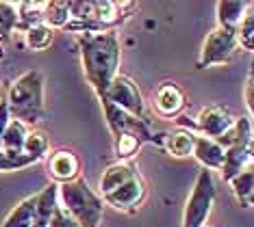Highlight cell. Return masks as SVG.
Masks as SVG:
<instances>
[{
  "instance_id": "11",
  "label": "cell",
  "mask_w": 254,
  "mask_h": 227,
  "mask_svg": "<svg viewBox=\"0 0 254 227\" xmlns=\"http://www.w3.org/2000/svg\"><path fill=\"white\" fill-rule=\"evenodd\" d=\"M193 156L198 158V162L206 171H222L224 167V156L226 151L213 138L206 136H198L195 135V143H193Z\"/></svg>"
},
{
  "instance_id": "12",
  "label": "cell",
  "mask_w": 254,
  "mask_h": 227,
  "mask_svg": "<svg viewBox=\"0 0 254 227\" xmlns=\"http://www.w3.org/2000/svg\"><path fill=\"white\" fill-rule=\"evenodd\" d=\"M59 186L50 184L42 193L35 195V225L33 227H48L55 210L59 208Z\"/></svg>"
},
{
  "instance_id": "1",
  "label": "cell",
  "mask_w": 254,
  "mask_h": 227,
  "mask_svg": "<svg viewBox=\"0 0 254 227\" xmlns=\"http://www.w3.org/2000/svg\"><path fill=\"white\" fill-rule=\"evenodd\" d=\"M80 59H83L85 78L96 91V95L105 97L109 83L118 76L120 67V37L113 31L83 33L78 35Z\"/></svg>"
},
{
  "instance_id": "22",
  "label": "cell",
  "mask_w": 254,
  "mask_h": 227,
  "mask_svg": "<svg viewBox=\"0 0 254 227\" xmlns=\"http://www.w3.org/2000/svg\"><path fill=\"white\" fill-rule=\"evenodd\" d=\"M48 2H18V26H24V31L33 24L44 22V11Z\"/></svg>"
},
{
  "instance_id": "29",
  "label": "cell",
  "mask_w": 254,
  "mask_h": 227,
  "mask_svg": "<svg viewBox=\"0 0 254 227\" xmlns=\"http://www.w3.org/2000/svg\"><path fill=\"white\" fill-rule=\"evenodd\" d=\"M48 227H80V225H78L76 221H74L70 214H67V212L59 206V208L55 210L53 219H50V225H48Z\"/></svg>"
},
{
  "instance_id": "26",
  "label": "cell",
  "mask_w": 254,
  "mask_h": 227,
  "mask_svg": "<svg viewBox=\"0 0 254 227\" xmlns=\"http://www.w3.org/2000/svg\"><path fill=\"white\" fill-rule=\"evenodd\" d=\"M113 147L120 162H128L137 154V149L141 147V141L135 135H120L113 138Z\"/></svg>"
},
{
  "instance_id": "20",
  "label": "cell",
  "mask_w": 254,
  "mask_h": 227,
  "mask_svg": "<svg viewBox=\"0 0 254 227\" xmlns=\"http://www.w3.org/2000/svg\"><path fill=\"white\" fill-rule=\"evenodd\" d=\"M24 39H26V45L31 50L42 52V50H46L50 44H53L55 31L46 24V22H39V24H33V26L26 28V31H24Z\"/></svg>"
},
{
  "instance_id": "15",
  "label": "cell",
  "mask_w": 254,
  "mask_h": 227,
  "mask_svg": "<svg viewBox=\"0 0 254 227\" xmlns=\"http://www.w3.org/2000/svg\"><path fill=\"white\" fill-rule=\"evenodd\" d=\"M228 184H230V188H233L237 201L244 208H252V201H254V169H252V165H248L241 173H237Z\"/></svg>"
},
{
  "instance_id": "18",
  "label": "cell",
  "mask_w": 254,
  "mask_h": 227,
  "mask_svg": "<svg viewBox=\"0 0 254 227\" xmlns=\"http://www.w3.org/2000/svg\"><path fill=\"white\" fill-rule=\"evenodd\" d=\"M35 225V195L20 201L0 227H33Z\"/></svg>"
},
{
  "instance_id": "17",
  "label": "cell",
  "mask_w": 254,
  "mask_h": 227,
  "mask_svg": "<svg viewBox=\"0 0 254 227\" xmlns=\"http://www.w3.org/2000/svg\"><path fill=\"white\" fill-rule=\"evenodd\" d=\"M217 143L224 149L237 147V145H250L252 143V121L248 119H235V124L230 126V130L226 135H222L217 138Z\"/></svg>"
},
{
  "instance_id": "25",
  "label": "cell",
  "mask_w": 254,
  "mask_h": 227,
  "mask_svg": "<svg viewBox=\"0 0 254 227\" xmlns=\"http://www.w3.org/2000/svg\"><path fill=\"white\" fill-rule=\"evenodd\" d=\"M237 44L248 52L254 50V11L252 7L246 11V15L241 17L239 26H237Z\"/></svg>"
},
{
  "instance_id": "28",
  "label": "cell",
  "mask_w": 254,
  "mask_h": 227,
  "mask_svg": "<svg viewBox=\"0 0 254 227\" xmlns=\"http://www.w3.org/2000/svg\"><path fill=\"white\" fill-rule=\"evenodd\" d=\"M15 26H18V9H15V4L0 2V39H7Z\"/></svg>"
},
{
  "instance_id": "14",
  "label": "cell",
  "mask_w": 254,
  "mask_h": 227,
  "mask_svg": "<svg viewBox=\"0 0 254 227\" xmlns=\"http://www.w3.org/2000/svg\"><path fill=\"white\" fill-rule=\"evenodd\" d=\"M137 167L132 165V162H115V165L107 167L105 171H102L100 176V182H98V186H100V195H107L111 193L113 188H118L120 184H124L126 180H130L132 176H137Z\"/></svg>"
},
{
  "instance_id": "8",
  "label": "cell",
  "mask_w": 254,
  "mask_h": 227,
  "mask_svg": "<svg viewBox=\"0 0 254 227\" xmlns=\"http://www.w3.org/2000/svg\"><path fill=\"white\" fill-rule=\"evenodd\" d=\"M143 195H146V184H143L141 176H132L130 180H126L124 184H120L118 188H113L111 193L102 195V203H109L115 210H132L135 206H139Z\"/></svg>"
},
{
  "instance_id": "31",
  "label": "cell",
  "mask_w": 254,
  "mask_h": 227,
  "mask_svg": "<svg viewBox=\"0 0 254 227\" xmlns=\"http://www.w3.org/2000/svg\"><path fill=\"white\" fill-rule=\"evenodd\" d=\"M9 121H11V115H9L7 102L2 100V102H0V141H2V135H4V130H7Z\"/></svg>"
},
{
  "instance_id": "7",
  "label": "cell",
  "mask_w": 254,
  "mask_h": 227,
  "mask_svg": "<svg viewBox=\"0 0 254 227\" xmlns=\"http://www.w3.org/2000/svg\"><path fill=\"white\" fill-rule=\"evenodd\" d=\"M233 124H235V117L230 115V110L219 106V104L204 106L198 113V117H195V126L202 132V136L213 138V141H217L222 135H226Z\"/></svg>"
},
{
  "instance_id": "21",
  "label": "cell",
  "mask_w": 254,
  "mask_h": 227,
  "mask_svg": "<svg viewBox=\"0 0 254 227\" xmlns=\"http://www.w3.org/2000/svg\"><path fill=\"white\" fill-rule=\"evenodd\" d=\"M28 128L22 124V121L11 119L7 130L2 135V141H0V149L4 151H15V154H22V147H24V138H26Z\"/></svg>"
},
{
  "instance_id": "33",
  "label": "cell",
  "mask_w": 254,
  "mask_h": 227,
  "mask_svg": "<svg viewBox=\"0 0 254 227\" xmlns=\"http://www.w3.org/2000/svg\"><path fill=\"white\" fill-rule=\"evenodd\" d=\"M204 227H213V225H204Z\"/></svg>"
},
{
  "instance_id": "13",
  "label": "cell",
  "mask_w": 254,
  "mask_h": 227,
  "mask_svg": "<svg viewBox=\"0 0 254 227\" xmlns=\"http://www.w3.org/2000/svg\"><path fill=\"white\" fill-rule=\"evenodd\" d=\"M224 167H222V178L224 182H230L237 173H241L248 165H252V143L250 145H237V147L224 149Z\"/></svg>"
},
{
  "instance_id": "24",
  "label": "cell",
  "mask_w": 254,
  "mask_h": 227,
  "mask_svg": "<svg viewBox=\"0 0 254 227\" xmlns=\"http://www.w3.org/2000/svg\"><path fill=\"white\" fill-rule=\"evenodd\" d=\"M70 2H48L44 11V22L50 28H65L70 24Z\"/></svg>"
},
{
  "instance_id": "16",
  "label": "cell",
  "mask_w": 254,
  "mask_h": 227,
  "mask_svg": "<svg viewBox=\"0 0 254 227\" xmlns=\"http://www.w3.org/2000/svg\"><path fill=\"white\" fill-rule=\"evenodd\" d=\"M252 7V2L244 0H226V2H217V26L237 28L246 11Z\"/></svg>"
},
{
  "instance_id": "19",
  "label": "cell",
  "mask_w": 254,
  "mask_h": 227,
  "mask_svg": "<svg viewBox=\"0 0 254 227\" xmlns=\"http://www.w3.org/2000/svg\"><path fill=\"white\" fill-rule=\"evenodd\" d=\"M193 143H195V132L191 130H174L170 132L165 138V145H167V151L176 158H185V156H191L193 154Z\"/></svg>"
},
{
  "instance_id": "4",
  "label": "cell",
  "mask_w": 254,
  "mask_h": 227,
  "mask_svg": "<svg viewBox=\"0 0 254 227\" xmlns=\"http://www.w3.org/2000/svg\"><path fill=\"white\" fill-rule=\"evenodd\" d=\"M215 203V182H213V173L202 169L195 178V184L189 193L187 206H185L183 227H204L209 221V214Z\"/></svg>"
},
{
  "instance_id": "27",
  "label": "cell",
  "mask_w": 254,
  "mask_h": 227,
  "mask_svg": "<svg viewBox=\"0 0 254 227\" xmlns=\"http://www.w3.org/2000/svg\"><path fill=\"white\" fill-rule=\"evenodd\" d=\"M35 158L26 156L24 151L22 154H15V151H4L0 149V171H15V169H24L28 165H35Z\"/></svg>"
},
{
  "instance_id": "2",
  "label": "cell",
  "mask_w": 254,
  "mask_h": 227,
  "mask_svg": "<svg viewBox=\"0 0 254 227\" xmlns=\"http://www.w3.org/2000/svg\"><path fill=\"white\" fill-rule=\"evenodd\" d=\"M4 102L11 119L22 121L24 126L37 124L44 117V76L35 69L22 74L9 87Z\"/></svg>"
},
{
  "instance_id": "9",
  "label": "cell",
  "mask_w": 254,
  "mask_h": 227,
  "mask_svg": "<svg viewBox=\"0 0 254 227\" xmlns=\"http://www.w3.org/2000/svg\"><path fill=\"white\" fill-rule=\"evenodd\" d=\"M48 173H50V178H53L55 182L67 184V182H72V180L78 178L80 162L70 149H59V151H55V154L50 156Z\"/></svg>"
},
{
  "instance_id": "10",
  "label": "cell",
  "mask_w": 254,
  "mask_h": 227,
  "mask_svg": "<svg viewBox=\"0 0 254 227\" xmlns=\"http://www.w3.org/2000/svg\"><path fill=\"white\" fill-rule=\"evenodd\" d=\"M154 108L161 117H176L185 108V95L174 83H163L159 85L154 93Z\"/></svg>"
},
{
  "instance_id": "23",
  "label": "cell",
  "mask_w": 254,
  "mask_h": 227,
  "mask_svg": "<svg viewBox=\"0 0 254 227\" xmlns=\"http://www.w3.org/2000/svg\"><path fill=\"white\" fill-rule=\"evenodd\" d=\"M50 149V143H48V136L44 135L42 130H28L26 132V138H24V151L26 156H31V158L35 160H42L46 154H48Z\"/></svg>"
},
{
  "instance_id": "5",
  "label": "cell",
  "mask_w": 254,
  "mask_h": 227,
  "mask_svg": "<svg viewBox=\"0 0 254 227\" xmlns=\"http://www.w3.org/2000/svg\"><path fill=\"white\" fill-rule=\"evenodd\" d=\"M102 100H107L109 104H113V106L122 108L124 113H128L137 119H146V102H143L139 87H137L135 80L124 74H118L111 83H109Z\"/></svg>"
},
{
  "instance_id": "30",
  "label": "cell",
  "mask_w": 254,
  "mask_h": 227,
  "mask_svg": "<svg viewBox=\"0 0 254 227\" xmlns=\"http://www.w3.org/2000/svg\"><path fill=\"white\" fill-rule=\"evenodd\" d=\"M244 97H246V106H248V110H250V117H252V113H254V76H252V72L248 74Z\"/></svg>"
},
{
  "instance_id": "32",
  "label": "cell",
  "mask_w": 254,
  "mask_h": 227,
  "mask_svg": "<svg viewBox=\"0 0 254 227\" xmlns=\"http://www.w3.org/2000/svg\"><path fill=\"white\" fill-rule=\"evenodd\" d=\"M4 100V89H0V102Z\"/></svg>"
},
{
  "instance_id": "6",
  "label": "cell",
  "mask_w": 254,
  "mask_h": 227,
  "mask_svg": "<svg viewBox=\"0 0 254 227\" xmlns=\"http://www.w3.org/2000/svg\"><path fill=\"white\" fill-rule=\"evenodd\" d=\"M237 28H226V26H217L206 35L204 44H202L200 56H198V67L206 69L213 65H222L228 63L230 56L237 50Z\"/></svg>"
},
{
  "instance_id": "3",
  "label": "cell",
  "mask_w": 254,
  "mask_h": 227,
  "mask_svg": "<svg viewBox=\"0 0 254 227\" xmlns=\"http://www.w3.org/2000/svg\"><path fill=\"white\" fill-rule=\"evenodd\" d=\"M59 197L63 201V210L76 221L80 227H100L102 223V203L100 195L89 188L83 178H76L67 184L59 186Z\"/></svg>"
}]
</instances>
